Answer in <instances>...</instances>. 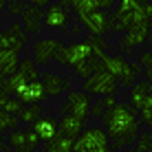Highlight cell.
Segmentation results:
<instances>
[{"label":"cell","instance_id":"obj_1","mask_svg":"<svg viewBox=\"0 0 152 152\" xmlns=\"http://www.w3.org/2000/svg\"><path fill=\"white\" fill-rule=\"evenodd\" d=\"M102 119H104V128H106L110 139H119V137L137 139L139 121H137V108L132 104H124V102L113 104L110 108H106Z\"/></svg>","mask_w":152,"mask_h":152},{"label":"cell","instance_id":"obj_2","mask_svg":"<svg viewBox=\"0 0 152 152\" xmlns=\"http://www.w3.org/2000/svg\"><path fill=\"white\" fill-rule=\"evenodd\" d=\"M152 20V0H119L117 11L113 13L108 31H121L137 24H150Z\"/></svg>","mask_w":152,"mask_h":152},{"label":"cell","instance_id":"obj_3","mask_svg":"<svg viewBox=\"0 0 152 152\" xmlns=\"http://www.w3.org/2000/svg\"><path fill=\"white\" fill-rule=\"evenodd\" d=\"M108 132L106 128L99 126H91V128L82 130L80 137L73 139V150L75 152H108L110 143H108Z\"/></svg>","mask_w":152,"mask_h":152},{"label":"cell","instance_id":"obj_4","mask_svg":"<svg viewBox=\"0 0 152 152\" xmlns=\"http://www.w3.org/2000/svg\"><path fill=\"white\" fill-rule=\"evenodd\" d=\"M117 86H119L117 77H115L110 71H106V69L95 71L93 75H88L86 80L82 82V91H86L88 95H99V97L108 95V93H115Z\"/></svg>","mask_w":152,"mask_h":152},{"label":"cell","instance_id":"obj_5","mask_svg":"<svg viewBox=\"0 0 152 152\" xmlns=\"http://www.w3.org/2000/svg\"><path fill=\"white\" fill-rule=\"evenodd\" d=\"M97 57L102 60L104 69L110 71L117 80H121V82H119L121 86H132V84H134V80H137V73L132 71V66H130L121 55H108V53H104V51H102Z\"/></svg>","mask_w":152,"mask_h":152},{"label":"cell","instance_id":"obj_6","mask_svg":"<svg viewBox=\"0 0 152 152\" xmlns=\"http://www.w3.org/2000/svg\"><path fill=\"white\" fill-rule=\"evenodd\" d=\"M93 55H95L93 44L86 40V42L69 44V46H60L57 53H55V60L60 62V64H64V66H75V64H80L84 60H91Z\"/></svg>","mask_w":152,"mask_h":152},{"label":"cell","instance_id":"obj_7","mask_svg":"<svg viewBox=\"0 0 152 152\" xmlns=\"http://www.w3.org/2000/svg\"><path fill=\"white\" fill-rule=\"evenodd\" d=\"M80 24L86 27V31L91 35H104L110 27V20H108L106 9H93V11H77Z\"/></svg>","mask_w":152,"mask_h":152},{"label":"cell","instance_id":"obj_8","mask_svg":"<svg viewBox=\"0 0 152 152\" xmlns=\"http://www.w3.org/2000/svg\"><path fill=\"white\" fill-rule=\"evenodd\" d=\"M64 113H73L77 117H84L86 119L91 115V99H88V93L86 91H69L66 95V104L62 106Z\"/></svg>","mask_w":152,"mask_h":152},{"label":"cell","instance_id":"obj_9","mask_svg":"<svg viewBox=\"0 0 152 152\" xmlns=\"http://www.w3.org/2000/svg\"><path fill=\"white\" fill-rule=\"evenodd\" d=\"M60 46H62L60 40H51V38L38 40L33 44V60H35V64H49L51 60H55V53H57Z\"/></svg>","mask_w":152,"mask_h":152},{"label":"cell","instance_id":"obj_10","mask_svg":"<svg viewBox=\"0 0 152 152\" xmlns=\"http://www.w3.org/2000/svg\"><path fill=\"white\" fill-rule=\"evenodd\" d=\"M46 86H44V82H40L38 77L35 80H31L27 86L20 91V99H22V104H40L42 99H46Z\"/></svg>","mask_w":152,"mask_h":152},{"label":"cell","instance_id":"obj_11","mask_svg":"<svg viewBox=\"0 0 152 152\" xmlns=\"http://www.w3.org/2000/svg\"><path fill=\"white\" fill-rule=\"evenodd\" d=\"M148 31H150V24H137V27L126 29V35H124V40H121V46H124L126 53H130L132 46L143 44L145 38H148Z\"/></svg>","mask_w":152,"mask_h":152},{"label":"cell","instance_id":"obj_12","mask_svg":"<svg viewBox=\"0 0 152 152\" xmlns=\"http://www.w3.org/2000/svg\"><path fill=\"white\" fill-rule=\"evenodd\" d=\"M42 7H35V4H31V7H24L22 9V20H24V29L31 31V33H40L42 29H44V11H40Z\"/></svg>","mask_w":152,"mask_h":152},{"label":"cell","instance_id":"obj_13","mask_svg":"<svg viewBox=\"0 0 152 152\" xmlns=\"http://www.w3.org/2000/svg\"><path fill=\"white\" fill-rule=\"evenodd\" d=\"M44 22L51 29H66L69 27L66 7H62V4H49V9L44 11Z\"/></svg>","mask_w":152,"mask_h":152},{"label":"cell","instance_id":"obj_14","mask_svg":"<svg viewBox=\"0 0 152 152\" xmlns=\"http://www.w3.org/2000/svg\"><path fill=\"white\" fill-rule=\"evenodd\" d=\"M31 126L38 130L40 139L44 141V143H46V141H51L55 134H60V121L53 119V117H40L38 121H33Z\"/></svg>","mask_w":152,"mask_h":152},{"label":"cell","instance_id":"obj_15","mask_svg":"<svg viewBox=\"0 0 152 152\" xmlns=\"http://www.w3.org/2000/svg\"><path fill=\"white\" fill-rule=\"evenodd\" d=\"M42 82H44V86H46V93L53 95V97L71 91V82L66 80V77H62V75H55V73H44V75H42Z\"/></svg>","mask_w":152,"mask_h":152},{"label":"cell","instance_id":"obj_16","mask_svg":"<svg viewBox=\"0 0 152 152\" xmlns=\"http://www.w3.org/2000/svg\"><path fill=\"white\" fill-rule=\"evenodd\" d=\"M84 126H86V119L84 117H77V115L69 113L66 117H62V121H60V132L66 134V137H71V139H75V137H80Z\"/></svg>","mask_w":152,"mask_h":152},{"label":"cell","instance_id":"obj_17","mask_svg":"<svg viewBox=\"0 0 152 152\" xmlns=\"http://www.w3.org/2000/svg\"><path fill=\"white\" fill-rule=\"evenodd\" d=\"M20 66V53L13 49H0V75L9 77Z\"/></svg>","mask_w":152,"mask_h":152},{"label":"cell","instance_id":"obj_18","mask_svg":"<svg viewBox=\"0 0 152 152\" xmlns=\"http://www.w3.org/2000/svg\"><path fill=\"white\" fill-rule=\"evenodd\" d=\"M31 80L27 75H24L22 71H15L11 73L9 77H4V84H2V93H7V95H15L18 97L20 95V91H22L24 86H27Z\"/></svg>","mask_w":152,"mask_h":152},{"label":"cell","instance_id":"obj_19","mask_svg":"<svg viewBox=\"0 0 152 152\" xmlns=\"http://www.w3.org/2000/svg\"><path fill=\"white\" fill-rule=\"evenodd\" d=\"M152 91V84L150 82H137L132 84V91H130V104H132L137 110H141V108L145 106V99H148Z\"/></svg>","mask_w":152,"mask_h":152},{"label":"cell","instance_id":"obj_20","mask_svg":"<svg viewBox=\"0 0 152 152\" xmlns=\"http://www.w3.org/2000/svg\"><path fill=\"white\" fill-rule=\"evenodd\" d=\"M46 152H71L73 150V139L66 137V134H55L51 141H46Z\"/></svg>","mask_w":152,"mask_h":152},{"label":"cell","instance_id":"obj_21","mask_svg":"<svg viewBox=\"0 0 152 152\" xmlns=\"http://www.w3.org/2000/svg\"><path fill=\"white\" fill-rule=\"evenodd\" d=\"M22 46H24V40L18 38L13 31H2V33H0V49H13V51L20 53Z\"/></svg>","mask_w":152,"mask_h":152},{"label":"cell","instance_id":"obj_22","mask_svg":"<svg viewBox=\"0 0 152 152\" xmlns=\"http://www.w3.org/2000/svg\"><path fill=\"white\" fill-rule=\"evenodd\" d=\"M18 117H20V121H24V124H33V121H38V119L42 117V110H40V104H24V108L18 113Z\"/></svg>","mask_w":152,"mask_h":152},{"label":"cell","instance_id":"obj_23","mask_svg":"<svg viewBox=\"0 0 152 152\" xmlns=\"http://www.w3.org/2000/svg\"><path fill=\"white\" fill-rule=\"evenodd\" d=\"M0 108H2V110H7V113H11V115H18V113L24 108V104H22V99H20V97L11 99V95L0 93Z\"/></svg>","mask_w":152,"mask_h":152},{"label":"cell","instance_id":"obj_24","mask_svg":"<svg viewBox=\"0 0 152 152\" xmlns=\"http://www.w3.org/2000/svg\"><path fill=\"white\" fill-rule=\"evenodd\" d=\"M7 141L15 150H27V132H22L20 128H11V134H9Z\"/></svg>","mask_w":152,"mask_h":152},{"label":"cell","instance_id":"obj_25","mask_svg":"<svg viewBox=\"0 0 152 152\" xmlns=\"http://www.w3.org/2000/svg\"><path fill=\"white\" fill-rule=\"evenodd\" d=\"M18 121H20V117H15V115L0 108V134H2L7 128H18Z\"/></svg>","mask_w":152,"mask_h":152},{"label":"cell","instance_id":"obj_26","mask_svg":"<svg viewBox=\"0 0 152 152\" xmlns=\"http://www.w3.org/2000/svg\"><path fill=\"white\" fill-rule=\"evenodd\" d=\"M18 71H22L24 75L29 77V80H35V77H40L38 69H35V60H20V66Z\"/></svg>","mask_w":152,"mask_h":152},{"label":"cell","instance_id":"obj_27","mask_svg":"<svg viewBox=\"0 0 152 152\" xmlns=\"http://www.w3.org/2000/svg\"><path fill=\"white\" fill-rule=\"evenodd\" d=\"M71 7H75V11H93L99 9V0H69Z\"/></svg>","mask_w":152,"mask_h":152},{"label":"cell","instance_id":"obj_28","mask_svg":"<svg viewBox=\"0 0 152 152\" xmlns=\"http://www.w3.org/2000/svg\"><path fill=\"white\" fill-rule=\"evenodd\" d=\"M40 134H38V130L33 128V126H31V128L27 130V150H35L40 145Z\"/></svg>","mask_w":152,"mask_h":152},{"label":"cell","instance_id":"obj_29","mask_svg":"<svg viewBox=\"0 0 152 152\" xmlns=\"http://www.w3.org/2000/svg\"><path fill=\"white\" fill-rule=\"evenodd\" d=\"M141 64H145V75H148V82L152 84V53L150 51L141 53Z\"/></svg>","mask_w":152,"mask_h":152},{"label":"cell","instance_id":"obj_30","mask_svg":"<svg viewBox=\"0 0 152 152\" xmlns=\"http://www.w3.org/2000/svg\"><path fill=\"white\" fill-rule=\"evenodd\" d=\"M104 113H106V106H104L102 99H97L95 104H91V115H93V117H102Z\"/></svg>","mask_w":152,"mask_h":152},{"label":"cell","instance_id":"obj_31","mask_svg":"<svg viewBox=\"0 0 152 152\" xmlns=\"http://www.w3.org/2000/svg\"><path fill=\"white\" fill-rule=\"evenodd\" d=\"M150 132L148 134H141V139H139V152L141 150H150V145H152V141H150Z\"/></svg>","mask_w":152,"mask_h":152},{"label":"cell","instance_id":"obj_32","mask_svg":"<svg viewBox=\"0 0 152 152\" xmlns=\"http://www.w3.org/2000/svg\"><path fill=\"white\" fill-rule=\"evenodd\" d=\"M141 121L152 128V108H141Z\"/></svg>","mask_w":152,"mask_h":152},{"label":"cell","instance_id":"obj_33","mask_svg":"<svg viewBox=\"0 0 152 152\" xmlns=\"http://www.w3.org/2000/svg\"><path fill=\"white\" fill-rule=\"evenodd\" d=\"M22 4H20V0H13V2L11 4H9V13H11V15H15V13H22Z\"/></svg>","mask_w":152,"mask_h":152},{"label":"cell","instance_id":"obj_34","mask_svg":"<svg viewBox=\"0 0 152 152\" xmlns=\"http://www.w3.org/2000/svg\"><path fill=\"white\" fill-rule=\"evenodd\" d=\"M9 31H13V33L18 35V38H22L24 42H27V33L22 31V27H18V24H11V27H9Z\"/></svg>","mask_w":152,"mask_h":152},{"label":"cell","instance_id":"obj_35","mask_svg":"<svg viewBox=\"0 0 152 152\" xmlns=\"http://www.w3.org/2000/svg\"><path fill=\"white\" fill-rule=\"evenodd\" d=\"M115 2H117V0H99V9H106L108 11V9H113Z\"/></svg>","mask_w":152,"mask_h":152},{"label":"cell","instance_id":"obj_36","mask_svg":"<svg viewBox=\"0 0 152 152\" xmlns=\"http://www.w3.org/2000/svg\"><path fill=\"white\" fill-rule=\"evenodd\" d=\"M31 4H35V7H49L51 0H31Z\"/></svg>","mask_w":152,"mask_h":152},{"label":"cell","instance_id":"obj_37","mask_svg":"<svg viewBox=\"0 0 152 152\" xmlns=\"http://www.w3.org/2000/svg\"><path fill=\"white\" fill-rule=\"evenodd\" d=\"M143 108H152V91H150V95H148V99H145V106Z\"/></svg>","mask_w":152,"mask_h":152},{"label":"cell","instance_id":"obj_38","mask_svg":"<svg viewBox=\"0 0 152 152\" xmlns=\"http://www.w3.org/2000/svg\"><path fill=\"white\" fill-rule=\"evenodd\" d=\"M4 4H7V0H0V11L4 9Z\"/></svg>","mask_w":152,"mask_h":152},{"label":"cell","instance_id":"obj_39","mask_svg":"<svg viewBox=\"0 0 152 152\" xmlns=\"http://www.w3.org/2000/svg\"><path fill=\"white\" fill-rule=\"evenodd\" d=\"M2 84H4V75H0V91H2Z\"/></svg>","mask_w":152,"mask_h":152},{"label":"cell","instance_id":"obj_40","mask_svg":"<svg viewBox=\"0 0 152 152\" xmlns=\"http://www.w3.org/2000/svg\"><path fill=\"white\" fill-rule=\"evenodd\" d=\"M150 137H152V132H150Z\"/></svg>","mask_w":152,"mask_h":152}]
</instances>
